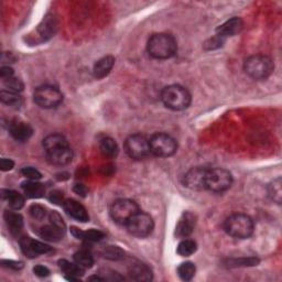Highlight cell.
<instances>
[{
    "mask_svg": "<svg viewBox=\"0 0 282 282\" xmlns=\"http://www.w3.org/2000/svg\"><path fill=\"white\" fill-rule=\"evenodd\" d=\"M148 53L157 60H167L174 56L178 50L177 41L167 33L153 34L148 41Z\"/></svg>",
    "mask_w": 282,
    "mask_h": 282,
    "instance_id": "obj_1",
    "label": "cell"
},
{
    "mask_svg": "<svg viewBox=\"0 0 282 282\" xmlns=\"http://www.w3.org/2000/svg\"><path fill=\"white\" fill-rule=\"evenodd\" d=\"M161 100L167 108L180 111L184 110L191 104V94L181 85H169L161 93Z\"/></svg>",
    "mask_w": 282,
    "mask_h": 282,
    "instance_id": "obj_2",
    "label": "cell"
},
{
    "mask_svg": "<svg viewBox=\"0 0 282 282\" xmlns=\"http://www.w3.org/2000/svg\"><path fill=\"white\" fill-rule=\"evenodd\" d=\"M225 232L237 239H246L253 235L254 222L248 215L233 214L225 221Z\"/></svg>",
    "mask_w": 282,
    "mask_h": 282,
    "instance_id": "obj_3",
    "label": "cell"
},
{
    "mask_svg": "<svg viewBox=\"0 0 282 282\" xmlns=\"http://www.w3.org/2000/svg\"><path fill=\"white\" fill-rule=\"evenodd\" d=\"M245 72L254 79H265L274 72V62L269 56L257 54L248 57L245 61Z\"/></svg>",
    "mask_w": 282,
    "mask_h": 282,
    "instance_id": "obj_4",
    "label": "cell"
},
{
    "mask_svg": "<svg viewBox=\"0 0 282 282\" xmlns=\"http://www.w3.org/2000/svg\"><path fill=\"white\" fill-rule=\"evenodd\" d=\"M233 177L230 171L225 169L215 168L207 169L205 178V189L212 192L222 193L225 192L232 186Z\"/></svg>",
    "mask_w": 282,
    "mask_h": 282,
    "instance_id": "obj_5",
    "label": "cell"
},
{
    "mask_svg": "<svg viewBox=\"0 0 282 282\" xmlns=\"http://www.w3.org/2000/svg\"><path fill=\"white\" fill-rule=\"evenodd\" d=\"M139 212V206L135 201L121 199L115 201L110 207V216L117 224L125 225L130 218Z\"/></svg>",
    "mask_w": 282,
    "mask_h": 282,
    "instance_id": "obj_6",
    "label": "cell"
},
{
    "mask_svg": "<svg viewBox=\"0 0 282 282\" xmlns=\"http://www.w3.org/2000/svg\"><path fill=\"white\" fill-rule=\"evenodd\" d=\"M149 143H150L151 153L161 158L173 156L178 149L177 141L171 136L163 134V132H158V134L153 135L149 139Z\"/></svg>",
    "mask_w": 282,
    "mask_h": 282,
    "instance_id": "obj_7",
    "label": "cell"
},
{
    "mask_svg": "<svg viewBox=\"0 0 282 282\" xmlns=\"http://www.w3.org/2000/svg\"><path fill=\"white\" fill-rule=\"evenodd\" d=\"M34 102L45 109L55 108L62 103L63 95L56 87L43 85L34 90Z\"/></svg>",
    "mask_w": 282,
    "mask_h": 282,
    "instance_id": "obj_8",
    "label": "cell"
},
{
    "mask_svg": "<svg viewBox=\"0 0 282 282\" xmlns=\"http://www.w3.org/2000/svg\"><path fill=\"white\" fill-rule=\"evenodd\" d=\"M126 227L132 236L143 238L152 233L154 224L150 215L139 211L130 218L126 224Z\"/></svg>",
    "mask_w": 282,
    "mask_h": 282,
    "instance_id": "obj_9",
    "label": "cell"
},
{
    "mask_svg": "<svg viewBox=\"0 0 282 282\" xmlns=\"http://www.w3.org/2000/svg\"><path fill=\"white\" fill-rule=\"evenodd\" d=\"M125 149L127 154L136 160L145 159L151 153L149 139L141 135H131L127 138Z\"/></svg>",
    "mask_w": 282,
    "mask_h": 282,
    "instance_id": "obj_10",
    "label": "cell"
},
{
    "mask_svg": "<svg viewBox=\"0 0 282 282\" xmlns=\"http://www.w3.org/2000/svg\"><path fill=\"white\" fill-rule=\"evenodd\" d=\"M207 169L193 168L184 175V185L191 190L200 191L205 189V178Z\"/></svg>",
    "mask_w": 282,
    "mask_h": 282,
    "instance_id": "obj_11",
    "label": "cell"
},
{
    "mask_svg": "<svg viewBox=\"0 0 282 282\" xmlns=\"http://www.w3.org/2000/svg\"><path fill=\"white\" fill-rule=\"evenodd\" d=\"M47 160L54 166H66L73 159V151L70 146H62L46 152Z\"/></svg>",
    "mask_w": 282,
    "mask_h": 282,
    "instance_id": "obj_12",
    "label": "cell"
},
{
    "mask_svg": "<svg viewBox=\"0 0 282 282\" xmlns=\"http://www.w3.org/2000/svg\"><path fill=\"white\" fill-rule=\"evenodd\" d=\"M63 207H64L67 214L73 217L74 220L82 223H86L89 220L86 209L75 200H65L63 202Z\"/></svg>",
    "mask_w": 282,
    "mask_h": 282,
    "instance_id": "obj_13",
    "label": "cell"
},
{
    "mask_svg": "<svg viewBox=\"0 0 282 282\" xmlns=\"http://www.w3.org/2000/svg\"><path fill=\"white\" fill-rule=\"evenodd\" d=\"M10 135L12 136L14 140L24 142L30 139V137L32 136V128L29 124H26L24 121L21 120H14L10 125Z\"/></svg>",
    "mask_w": 282,
    "mask_h": 282,
    "instance_id": "obj_14",
    "label": "cell"
},
{
    "mask_svg": "<svg viewBox=\"0 0 282 282\" xmlns=\"http://www.w3.org/2000/svg\"><path fill=\"white\" fill-rule=\"evenodd\" d=\"M195 227V216L191 213H184L175 227V235L179 238H188Z\"/></svg>",
    "mask_w": 282,
    "mask_h": 282,
    "instance_id": "obj_15",
    "label": "cell"
},
{
    "mask_svg": "<svg viewBox=\"0 0 282 282\" xmlns=\"http://www.w3.org/2000/svg\"><path fill=\"white\" fill-rule=\"evenodd\" d=\"M243 28V21L239 18H233L231 20L226 21L225 23H223L217 28L216 35L221 36L223 39H226L228 36L235 35Z\"/></svg>",
    "mask_w": 282,
    "mask_h": 282,
    "instance_id": "obj_16",
    "label": "cell"
},
{
    "mask_svg": "<svg viewBox=\"0 0 282 282\" xmlns=\"http://www.w3.org/2000/svg\"><path fill=\"white\" fill-rule=\"evenodd\" d=\"M115 64V58L113 56H104L96 62V64L94 65V76L96 78H103L105 76H107L110 73V71L113 70Z\"/></svg>",
    "mask_w": 282,
    "mask_h": 282,
    "instance_id": "obj_17",
    "label": "cell"
},
{
    "mask_svg": "<svg viewBox=\"0 0 282 282\" xmlns=\"http://www.w3.org/2000/svg\"><path fill=\"white\" fill-rule=\"evenodd\" d=\"M129 276L136 281H150L152 279V271L145 264H135L129 269Z\"/></svg>",
    "mask_w": 282,
    "mask_h": 282,
    "instance_id": "obj_18",
    "label": "cell"
},
{
    "mask_svg": "<svg viewBox=\"0 0 282 282\" xmlns=\"http://www.w3.org/2000/svg\"><path fill=\"white\" fill-rule=\"evenodd\" d=\"M4 221L7 223L9 231L11 232L13 235H18V234L22 231L23 218L20 214H18V213L6 212L4 213Z\"/></svg>",
    "mask_w": 282,
    "mask_h": 282,
    "instance_id": "obj_19",
    "label": "cell"
},
{
    "mask_svg": "<svg viewBox=\"0 0 282 282\" xmlns=\"http://www.w3.org/2000/svg\"><path fill=\"white\" fill-rule=\"evenodd\" d=\"M22 189L24 191L25 195L31 199H39L44 195L45 188L43 184L39 183L35 180H29L28 182H24L22 184Z\"/></svg>",
    "mask_w": 282,
    "mask_h": 282,
    "instance_id": "obj_20",
    "label": "cell"
},
{
    "mask_svg": "<svg viewBox=\"0 0 282 282\" xmlns=\"http://www.w3.org/2000/svg\"><path fill=\"white\" fill-rule=\"evenodd\" d=\"M64 232L65 231L61 230V228H58L50 223V225L40 228L39 236L49 242H58L63 237V235H64Z\"/></svg>",
    "mask_w": 282,
    "mask_h": 282,
    "instance_id": "obj_21",
    "label": "cell"
},
{
    "mask_svg": "<svg viewBox=\"0 0 282 282\" xmlns=\"http://www.w3.org/2000/svg\"><path fill=\"white\" fill-rule=\"evenodd\" d=\"M58 266H60L63 273L68 276L66 277L67 280H78L79 276H82L84 273V269L79 267L78 265L72 264L65 259L60 260V262H58Z\"/></svg>",
    "mask_w": 282,
    "mask_h": 282,
    "instance_id": "obj_22",
    "label": "cell"
},
{
    "mask_svg": "<svg viewBox=\"0 0 282 282\" xmlns=\"http://www.w3.org/2000/svg\"><path fill=\"white\" fill-rule=\"evenodd\" d=\"M1 193H2L1 194L2 199L8 202L9 206L11 207L12 210L18 211L20 209H22L24 205V198L22 195L12 190H2Z\"/></svg>",
    "mask_w": 282,
    "mask_h": 282,
    "instance_id": "obj_23",
    "label": "cell"
},
{
    "mask_svg": "<svg viewBox=\"0 0 282 282\" xmlns=\"http://www.w3.org/2000/svg\"><path fill=\"white\" fill-rule=\"evenodd\" d=\"M66 145H68L67 140L62 135H58V134L47 136L46 138H44V140H43V148H44L45 152L52 150V149H55L57 147L66 146Z\"/></svg>",
    "mask_w": 282,
    "mask_h": 282,
    "instance_id": "obj_24",
    "label": "cell"
},
{
    "mask_svg": "<svg viewBox=\"0 0 282 282\" xmlns=\"http://www.w3.org/2000/svg\"><path fill=\"white\" fill-rule=\"evenodd\" d=\"M74 262L84 270L92 268L94 265L93 256L87 250H79V252L75 253V255H74Z\"/></svg>",
    "mask_w": 282,
    "mask_h": 282,
    "instance_id": "obj_25",
    "label": "cell"
},
{
    "mask_svg": "<svg viewBox=\"0 0 282 282\" xmlns=\"http://www.w3.org/2000/svg\"><path fill=\"white\" fill-rule=\"evenodd\" d=\"M0 99H1L3 104L11 106V107H19V106L22 104V98H21L19 93H14L8 89L1 90V93H0Z\"/></svg>",
    "mask_w": 282,
    "mask_h": 282,
    "instance_id": "obj_26",
    "label": "cell"
},
{
    "mask_svg": "<svg viewBox=\"0 0 282 282\" xmlns=\"http://www.w3.org/2000/svg\"><path fill=\"white\" fill-rule=\"evenodd\" d=\"M99 148L100 151H102V153L106 157H115L117 152H118V147H117L116 141L108 137L100 140Z\"/></svg>",
    "mask_w": 282,
    "mask_h": 282,
    "instance_id": "obj_27",
    "label": "cell"
},
{
    "mask_svg": "<svg viewBox=\"0 0 282 282\" xmlns=\"http://www.w3.org/2000/svg\"><path fill=\"white\" fill-rule=\"evenodd\" d=\"M196 252V243L192 239L183 238V241L179 244L178 254L182 257H189Z\"/></svg>",
    "mask_w": 282,
    "mask_h": 282,
    "instance_id": "obj_28",
    "label": "cell"
},
{
    "mask_svg": "<svg viewBox=\"0 0 282 282\" xmlns=\"http://www.w3.org/2000/svg\"><path fill=\"white\" fill-rule=\"evenodd\" d=\"M195 266L192 263H183L179 266L178 275L182 280L190 281L195 276Z\"/></svg>",
    "mask_w": 282,
    "mask_h": 282,
    "instance_id": "obj_29",
    "label": "cell"
},
{
    "mask_svg": "<svg viewBox=\"0 0 282 282\" xmlns=\"http://www.w3.org/2000/svg\"><path fill=\"white\" fill-rule=\"evenodd\" d=\"M268 194L271 200L275 201L276 203L280 204L282 199V190H281V179L278 178L275 180L273 183L268 186Z\"/></svg>",
    "mask_w": 282,
    "mask_h": 282,
    "instance_id": "obj_30",
    "label": "cell"
},
{
    "mask_svg": "<svg viewBox=\"0 0 282 282\" xmlns=\"http://www.w3.org/2000/svg\"><path fill=\"white\" fill-rule=\"evenodd\" d=\"M103 256L110 260H119L125 257V253L117 246H107L103 250Z\"/></svg>",
    "mask_w": 282,
    "mask_h": 282,
    "instance_id": "obj_31",
    "label": "cell"
},
{
    "mask_svg": "<svg viewBox=\"0 0 282 282\" xmlns=\"http://www.w3.org/2000/svg\"><path fill=\"white\" fill-rule=\"evenodd\" d=\"M3 84L8 90H11V92H14V93H19L23 89V83L21 82V79L17 78L15 76H12L8 79H4Z\"/></svg>",
    "mask_w": 282,
    "mask_h": 282,
    "instance_id": "obj_32",
    "label": "cell"
},
{
    "mask_svg": "<svg viewBox=\"0 0 282 282\" xmlns=\"http://www.w3.org/2000/svg\"><path fill=\"white\" fill-rule=\"evenodd\" d=\"M31 248H32V252L35 255V257L38 255H43V254H49L51 252V247L47 246L44 243H41L39 241H34V239H31Z\"/></svg>",
    "mask_w": 282,
    "mask_h": 282,
    "instance_id": "obj_33",
    "label": "cell"
},
{
    "mask_svg": "<svg viewBox=\"0 0 282 282\" xmlns=\"http://www.w3.org/2000/svg\"><path fill=\"white\" fill-rule=\"evenodd\" d=\"M104 233L97 231V230H89L87 232H84L83 239L87 242H99L104 238Z\"/></svg>",
    "mask_w": 282,
    "mask_h": 282,
    "instance_id": "obj_34",
    "label": "cell"
},
{
    "mask_svg": "<svg viewBox=\"0 0 282 282\" xmlns=\"http://www.w3.org/2000/svg\"><path fill=\"white\" fill-rule=\"evenodd\" d=\"M20 246L21 250H22L23 254L26 255L29 258H34L35 255L32 252V248H31V238L29 237H22L20 239Z\"/></svg>",
    "mask_w": 282,
    "mask_h": 282,
    "instance_id": "obj_35",
    "label": "cell"
},
{
    "mask_svg": "<svg viewBox=\"0 0 282 282\" xmlns=\"http://www.w3.org/2000/svg\"><path fill=\"white\" fill-rule=\"evenodd\" d=\"M224 41H225V39H223V38H221V36H218V35L213 36V38H211L209 41H206L205 49L206 50L218 49V47H221L223 45V43H224Z\"/></svg>",
    "mask_w": 282,
    "mask_h": 282,
    "instance_id": "obj_36",
    "label": "cell"
},
{
    "mask_svg": "<svg viewBox=\"0 0 282 282\" xmlns=\"http://www.w3.org/2000/svg\"><path fill=\"white\" fill-rule=\"evenodd\" d=\"M21 173H22L23 177L28 178L29 180H35L36 181V180L41 179V177H42L41 173L38 171V170L34 169V168H31V167L23 168Z\"/></svg>",
    "mask_w": 282,
    "mask_h": 282,
    "instance_id": "obj_37",
    "label": "cell"
},
{
    "mask_svg": "<svg viewBox=\"0 0 282 282\" xmlns=\"http://www.w3.org/2000/svg\"><path fill=\"white\" fill-rule=\"evenodd\" d=\"M30 214L33 218H35V220L41 221L42 218H44L45 216V209L38 204L32 205L30 207Z\"/></svg>",
    "mask_w": 282,
    "mask_h": 282,
    "instance_id": "obj_38",
    "label": "cell"
},
{
    "mask_svg": "<svg viewBox=\"0 0 282 282\" xmlns=\"http://www.w3.org/2000/svg\"><path fill=\"white\" fill-rule=\"evenodd\" d=\"M50 223H51V224H53V225H55L56 227L61 228V230L65 231L64 222H63L61 215L57 214L56 212H51V214H50Z\"/></svg>",
    "mask_w": 282,
    "mask_h": 282,
    "instance_id": "obj_39",
    "label": "cell"
},
{
    "mask_svg": "<svg viewBox=\"0 0 282 282\" xmlns=\"http://www.w3.org/2000/svg\"><path fill=\"white\" fill-rule=\"evenodd\" d=\"M33 273L35 276L41 277V278H44V277H47L50 275V270L46 267H44V266L39 265V266H35V267L33 268Z\"/></svg>",
    "mask_w": 282,
    "mask_h": 282,
    "instance_id": "obj_40",
    "label": "cell"
},
{
    "mask_svg": "<svg viewBox=\"0 0 282 282\" xmlns=\"http://www.w3.org/2000/svg\"><path fill=\"white\" fill-rule=\"evenodd\" d=\"M0 76H1L2 78V81H4V79H8L10 77H12L14 76V72L11 67H9V66H3L1 68V71H0Z\"/></svg>",
    "mask_w": 282,
    "mask_h": 282,
    "instance_id": "obj_41",
    "label": "cell"
},
{
    "mask_svg": "<svg viewBox=\"0 0 282 282\" xmlns=\"http://www.w3.org/2000/svg\"><path fill=\"white\" fill-rule=\"evenodd\" d=\"M14 166V162L12 160H10V159H1V161H0V167H1L2 171H9V170H11Z\"/></svg>",
    "mask_w": 282,
    "mask_h": 282,
    "instance_id": "obj_42",
    "label": "cell"
},
{
    "mask_svg": "<svg viewBox=\"0 0 282 282\" xmlns=\"http://www.w3.org/2000/svg\"><path fill=\"white\" fill-rule=\"evenodd\" d=\"M3 266H6L8 268H11L14 270H19L23 267V264L20 262H12V260H7V262H2Z\"/></svg>",
    "mask_w": 282,
    "mask_h": 282,
    "instance_id": "obj_43",
    "label": "cell"
},
{
    "mask_svg": "<svg viewBox=\"0 0 282 282\" xmlns=\"http://www.w3.org/2000/svg\"><path fill=\"white\" fill-rule=\"evenodd\" d=\"M74 191H75V193H77L81 196H85L87 193V189L85 188L83 184H76L75 186H74Z\"/></svg>",
    "mask_w": 282,
    "mask_h": 282,
    "instance_id": "obj_44",
    "label": "cell"
},
{
    "mask_svg": "<svg viewBox=\"0 0 282 282\" xmlns=\"http://www.w3.org/2000/svg\"><path fill=\"white\" fill-rule=\"evenodd\" d=\"M71 233H72V235L75 237V238L83 239L84 232L79 230V228H77V227H71Z\"/></svg>",
    "mask_w": 282,
    "mask_h": 282,
    "instance_id": "obj_45",
    "label": "cell"
},
{
    "mask_svg": "<svg viewBox=\"0 0 282 282\" xmlns=\"http://www.w3.org/2000/svg\"><path fill=\"white\" fill-rule=\"evenodd\" d=\"M50 200L54 202V203H60V202H62V195L58 192H54L51 194Z\"/></svg>",
    "mask_w": 282,
    "mask_h": 282,
    "instance_id": "obj_46",
    "label": "cell"
}]
</instances>
